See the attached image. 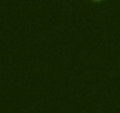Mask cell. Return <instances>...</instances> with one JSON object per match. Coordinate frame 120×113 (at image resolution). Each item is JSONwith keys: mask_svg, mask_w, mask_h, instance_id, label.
<instances>
[{"mask_svg": "<svg viewBox=\"0 0 120 113\" xmlns=\"http://www.w3.org/2000/svg\"><path fill=\"white\" fill-rule=\"evenodd\" d=\"M94 1H100V0H94Z\"/></svg>", "mask_w": 120, "mask_h": 113, "instance_id": "obj_1", "label": "cell"}]
</instances>
